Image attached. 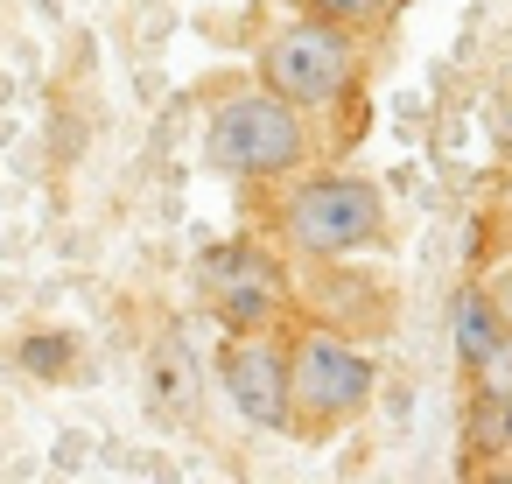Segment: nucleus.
<instances>
[{
    "mask_svg": "<svg viewBox=\"0 0 512 484\" xmlns=\"http://www.w3.org/2000/svg\"><path fill=\"white\" fill-rule=\"evenodd\" d=\"M274 232L288 253L302 260H358V253H379L393 239V211H386V190L372 176H344V169H323V176H302L288 183V197L274 204Z\"/></svg>",
    "mask_w": 512,
    "mask_h": 484,
    "instance_id": "obj_1",
    "label": "nucleus"
},
{
    "mask_svg": "<svg viewBox=\"0 0 512 484\" xmlns=\"http://www.w3.org/2000/svg\"><path fill=\"white\" fill-rule=\"evenodd\" d=\"M449 344H456V372H463L470 393H491L512 372V323L498 316V302H491L484 281L456 288V302H449Z\"/></svg>",
    "mask_w": 512,
    "mask_h": 484,
    "instance_id": "obj_7",
    "label": "nucleus"
},
{
    "mask_svg": "<svg viewBox=\"0 0 512 484\" xmlns=\"http://www.w3.org/2000/svg\"><path fill=\"white\" fill-rule=\"evenodd\" d=\"M302 15H316V22H337V29H351V36H386L400 15H407V0H295Z\"/></svg>",
    "mask_w": 512,
    "mask_h": 484,
    "instance_id": "obj_8",
    "label": "nucleus"
},
{
    "mask_svg": "<svg viewBox=\"0 0 512 484\" xmlns=\"http://www.w3.org/2000/svg\"><path fill=\"white\" fill-rule=\"evenodd\" d=\"M498 134H505V155H512V99H505V120H498Z\"/></svg>",
    "mask_w": 512,
    "mask_h": 484,
    "instance_id": "obj_12",
    "label": "nucleus"
},
{
    "mask_svg": "<svg viewBox=\"0 0 512 484\" xmlns=\"http://www.w3.org/2000/svg\"><path fill=\"white\" fill-rule=\"evenodd\" d=\"M197 281H204V302H211V316H218L225 330H274L281 309H288V274H281V260H274L267 246H253V239L211 246L204 267H197Z\"/></svg>",
    "mask_w": 512,
    "mask_h": 484,
    "instance_id": "obj_5",
    "label": "nucleus"
},
{
    "mask_svg": "<svg viewBox=\"0 0 512 484\" xmlns=\"http://www.w3.org/2000/svg\"><path fill=\"white\" fill-rule=\"evenodd\" d=\"M470 449L477 456H512V372L491 393H470Z\"/></svg>",
    "mask_w": 512,
    "mask_h": 484,
    "instance_id": "obj_9",
    "label": "nucleus"
},
{
    "mask_svg": "<svg viewBox=\"0 0 512 484\" xmlns=\"http://www.w3.org/2000/svg\"><path fill=\"white\" fill-rule=\"evenodd\" d=\"M379 393V358L365 344H351L330 323H302L288 337V435L302 442H330L337 428H351Z\"/></svg>",
    "mask_w": 512,
    "mask_h": 484,
    "instance_id": "obj_3",
    "label": "nucleus"
},
{
    "mask_svg": "<svg viewBox=\"0 0 512 484\" xmlns=\"http://www.w3.org/2000/svg\"><path fill=\"white\" fill-rule=\"evenodd\" d=\"M484 288H491V302H498V316L512 323V260H498V267L484 274Z\"/></svg>",
    "mask_w": 512,
    "mask_h": 484,
    "instance_id": "obj_10",
    "label": "nucleus"
},
{
    "mask_svg": "<svg viewBox=\"0 0 512 484\" xmlns=\"http://www.w3.org/2000/svg\"><path fill=\"white\" fill-rule=\"evenodd\" d=\"M498 260H512V211L498 218Z\"/></svg>",
    "mask_w": 512,
    "mask_h": 484,
    "instance_id": "obj_11",
    "label": "nucleus"
},
{
    "mask_svg": "<svg viewBox=\"0 0 512 484\" xmlns=\"http://www.w3.org/2000/svg\"><path fill=\"white\" fill-rule=\"evenodd\" d=\"M218 386L239 407V421L288 435V337L281 330H225L218 344Z\"/></svg>",
    "mask_w": 512,
    "mask_h": 484,
    "instance_id": "obj_6",
    "label": "nucleus"
},
{
    "mask_svg": "<svg viewBox=\"0 0 512 484\" xmlns=\"http://www.w3.org/2000/svg\"><path fill=\"white\" fill-rule=\"evenodd\" d=\"M358 71H365V36L316 15H295L288 29L260 43V85L302 113H337L358 92Z\"/></svg>",
    "mask_w": 512,
    "mask_h": 484,
    "instance_id": "obj_4",
    "label": "nucleus"
},
{
    "mask_svg": "<svg viewBox=\"0 0 512 484\" xmlns=\"http://www.w3.org/2000/svg\"><path fill=\"white\" fill-rule=\"evenodd\" d=\"M309 155H316L309 113L267 85L225 92L204 120V162L232 183H288L295 169H309Z\"/></svg>",
    "mask_w": 512,
    "mask_h": 484,
    "instance_id": "obj_2",
    "label": "nucleus"
}]
</instances>
